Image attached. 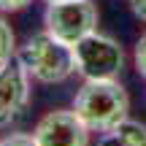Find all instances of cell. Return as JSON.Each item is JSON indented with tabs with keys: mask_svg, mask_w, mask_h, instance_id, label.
I'll list each match as a JSON object with an SVG mask.
<instances>
[{
	"mask_svg": "<svg viewBox=\"0 0 146 146\" xmlns=\"http://www.w3.org/2000/svg\"><path fill=\"white\" fill-rule=\"evenodd\" d=\"M73 111L89 133H106L127 119L130 95L116 78H87L73 98Z\"/></svg>",
	"mask_w": 146,
	"mask_h": 146,
	"instance_id": "cell-1",
	"label": "cell"
},
{
	"mask_svg": "<svg viewBox=\"0 0 146 146\" xmlns=\"http://www.w3.org/2000/svg\"><path fill=\"white\" fill-rule=\"evenodd\" d=\"M19 65L30 73V78L41 84H62L76 73V54L73 46L52 33H35L25 41V46L16 49Z\"/></svg>",
	"mask_w": 146,
	"mask_h": 146,
	"instance_id": "cell-2",
	"label": "cell"
},
{
	"mask_svg": "<svg viewBox=\"0 0 146 146\" xmlns=\"http://www.w3.org/2000/svg\"><path fill=\"white\" fill-rule=\"evenodd\" d=\"M76 73L84 78H116L125 68V49L119 41L103 33H89L78 43H73Z\"/></svg>",
	"mask_w": 146,
	"mask_h": 146,
	"instance_id": "cell-3",
	"label": "cell"
},
{
	"mask_svg": "<svg viewBox=\"0 0 146 146\" xmlns=\"http://www.w3.org/2000/svg\"><path fill=\"white\" fill-rule=\"evenodd\" d=\"M98 5L92 0H57V3H46V14H43V25L46 33L65 43H78L84 35L98 30Z\"/></svg>",
	"mask_w": 146,
	"mask_h": 146,
	"instance_id": "cell-4",
	"label": "cell"
},
{
	"mask_svg": "<svg viewBox=\"0 0 146 146\" xmlns=\"http://www.w3.org/2000/svg\"><path fill=\"white\" fill-rule=\"evenodd\" d=\"M38 146H89V127L76 116V111H49L33 130Z\"/></svg>",
	"mask_w": 146,
	"mask_h": 146,
	"instance_id": "cell-5",
	"label": "cell"
},
{
	"mask_svg": "<svg viewBox=\"0 0 146 146\" xmlns=\"http://www.w3.org/2000/svg\"><path fill=\"white\" fill-rule=\"evenodd\" d=\"M30 103V73L11 60L0 68V127H8Z\"/></svg>",
	"mask_w": 146,
	"mask_h": 146,
	"instance_id": "cell-6",
	"label": "cell"
},
{
	"mask_svg": "<svg viewBox=\"0 0 146 146\" xmlns=\"http://www.w3.org/2000/svg\"><path fill=\"white\" fill-rule=\"evenodd\" d=\"M98 146H146V125L127 116L116 127L100 133Z\"/></svg>",
	"mask_w": 146,
	"mask_h": 146,
	"instance_id": "cell-7",
	"label": "cell"
},
{
	"mask_svg": "<svg viewBox=\"0 0 146 146\" xmlns=\"http://www.w3.org/2000/svg\"><path fill=\"white\" fill-rule=\"evenodd\" d=\"M14 57H16V35L11 30V25L0 16V68L5 62H11Z\"/></svg>",
	"mask_w": 146,
	"mask_h": 146,
	"instance_id": "cell-8",
	"label": "cell"
},
{
	"mask_svg": "<svg viewBox=\"0 0 146 146\" xmlns=\"http://www.w3.org/2000/svg\"><path fill=\"white\" fill-rule=\"evenodd\" d=\"M133 60H135V70H138V76L146 78V33L138 38L135 52H133Z\"/></svg>",
	"mask_w": 146,
	"mask_h": 146,
	"instance_id": "cell-9",
	"label": "cell"
},
{
	"mask_svg": "<svg viewBox=\"0 0 146 146\" xmlns=\"http://www.w3.org/2000/svg\"><path fill=\"white\" fill-rule=\"evenodd\" d=\"M0 146H38L35 138L27 135V133H11V135H5L3 141H0Z\"/></svg>",
	"mask_w": 146,
	"mask_h": 146,
	"instance_id": "cell-10",
	"label": "cell"
},
{
	"mask_svg": "<svg viewBox=\"0 0 146 146\" xmlns=\"http://www.w3.org/2000/svg\"><path fill=\"white\" fill-rule=\"evenodd\" d=\"M30 3H33V0H0V11H8V14H14V11H25Z\"/></svg>",
	"mask_w": 146,
	"mask_h": 146,
	"instance_id": "cell-11",
	"label": "cell"
},
{
	"mask_svg": "<svg viewBox=\"0 0 146 146\" xmlns=\"http://www.w3.org/2000/svg\"><path fill=\"white\" fill-rule=\"evenodd\" d=\"M130 11H133V16L138 22L146 25V0H130Z\"/></svg>",
	"mask_w": 146,
	"mask_h": 146,
	"instance_id": "cell-12",
	"label": "cell"
},
{
	"mask_svg": "<svg viewBox=\"0 0 146 146\" xmlns=\"http://www.w3.org/2000/svg\"><path fill=\"white\" fill-rule=\"evenodd\" d=\"M46 3H57V0H46Z\"/></svg>",
	"mask_w": 146,
	"mask_h": 146,
	"instance_id": "cell-13",
	"label": "cell"
}]
</instances>
